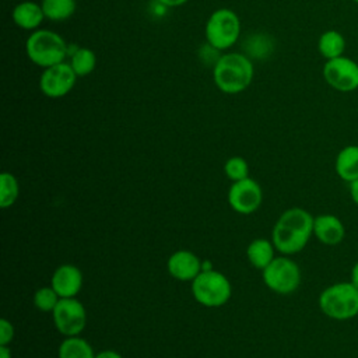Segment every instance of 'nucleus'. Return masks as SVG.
<instances>
[{"label":"nucleus","instance_id":"12","mask_svg":"<svg viewBox=\"0 0 358 358\" xmlns=\"http://www.w3.org/2000/svg\"><path fill=\"white\" fill-rule=\"evenodd\" d=\"M313 236L326 246L340 245L345 238L344 222L334 214H319L313 220Z\"/></svg>","mask_w":358,"mask_h":358},{"label":"nucleus","instance_id":"4","mask_svg":"<svg viewBox=\"0 0 358 358\" xmlns=\"http://www.w3.org/2000/svg\"><path fill=\"white\" fill-rule=\"evenodd\" d=\"M25 53L34 64L46 69L64 62L69 55V46L56 31L35 29L27 38Z\"/></svg>","mask_w":358,"mask_h":358},{"label":"nucleus","instance_id":"14","mask_svg":"<svg viewBox=\"0 0 358 358\" xmlns=\"http://www.w3.org/2000/svg\"><path fill=\"white\" fill-rule=\"evenodd\" d=\"M203 262L190 250H178L168 259L169 274L179 281H193L201 271Z\"/></svg>","mask_w":358,"mask_h":358},{"label":"nucleus","instance_id":"30","mask_svg":"<svg viewBox=\"0 0 358 358\" xmlns=\"http://www.w3.org/2000/svg\"><path fill=\"white\" fill-rule=\"evenodd\" d=\"M157 1L164 7H179L186 4L189 0H157Z\"/></svg>","mask_w":358,"mask_h":358},{"label":"nucleus","instance_id":"20","mask_svg":"<svg viewBox=\"0 0 358 358\" xmlns=\"http://www.w3.org/2000/svg\"><path fill=\"white\" fill-rule=\"evenodd\" d=\"M59 358H95L94 350L90 343L80 337H66L59 347Z\"/></svg>","mask_w":358,"mask_h":358},{"label":"nucleus","instance_id":"3","mask_svg":"<svg viewBox=\"0 0 358 358\" xmlns=\"http://www.w3.org/2000/svg\"><path fill=\"white\" fill-rule=\"evenodd\" d=\"M317 305L329 319L351 320L358 316V288L351 281L330 284L320 292Z\"/></svg>","mask_w":358,"mask_h":358},{"label":"nucleus","instance_id":"16","mask_svg":"<svg viewBox=\"0 0 358 358\" xmlns=\"http://www.w3.org/2000/svg\"><path fill=\"white\" fill-rule=\"evenodd\" d=\"M334 171L336 175L347 182L351 183L358 179V145L350 144L343 147L334 159Z\"/></svg>","mask_w":358,"mask_h":358},{"label":"nucleus","instance_id":"33","mask_svg":"<svg viewBox=\"0 0 358 358\" xmlns=\"http://www.w3.org/2000/svg\"><path fill=\"white\" fill-rule=\"evenodd\" d=\"M352 1H354V3H357V4H358V0H352Z\"/></svg>","mask_w":358,"mask_h":358},{"label":"nucleus","instance_id":"11","mask_svg":"<svg viewBox=\"0 0 358 358\" xmlns=\"http://www.w3.org/2000/svg\"><path fill=\"white\" fill-rule=\"evenodd\" d=\"M263 200V192L260 185L252 179L245 178L234 182L228 190V203L231 208L239 214L255 213Z\"/></svg>","mask_w":358,"mask_h":358},{"label":"nucleus","instance_id":"15","mask_svg":"<svg viewBox=\"0 0 358 358\" xmlns=\"http://www.w3.org/2000/svg\"><path fill=\"white\" fill-rule=\"evenodd\" d=\"M14 24L25 31H35L45 20V14L41 3L32 0H24L18 3L11 13Z\"/></svg>","mask_w":358,"mask_h":358},{"label":"nucleus","instance_id":"28","mask_svg":"<svg viewBox=\"0 0 358 358\" xmlns=\"http://www.w3.org/2000/svg\"><path fill=\"white\" fill-rule=\"evenodd\" d=\"M348 190H350V197H351L352 203L358 207V179L348 183Z\"/></svg>","mask_w":358,"mask_h":358},{"label":"nucleus","instance_id":"18","mask_svg":"<svg viewBox=\"0 0 358 358\" xmlns=\"http://www.w3.org/2000/svg\"><path fill=\"white\" fill-rule=\"evenodd\" d=\"M317 49H319V53L326 60L343 56L345 50V39L338 31L327 29L319 36Z\"/></svg>","mask_w":358,"mask_h":358},{"label":"nucleus","instance_id":"9","mask_svg":"<svg viewBox=\"0 0 358 358\" xmlns=\"http://www.w3.org/2000/svg\"><path fill=\"white\" fill-rule=\"evenodd\" d=\"M323 78L338 92H352L358 88V63L344 55L326 60Z\"/></svg>","mask_w":358,"mask_h":358},{"label":"nucleus","instance_id":"19","mask_svg":"<svg viewBox=\"0 0 358 358\" xmlns=\"http://www.w3.org/2000/svg\"><path fill=\"white\" fill-rule=\"evenodd\" d=\"M41 6L46 20L62 22L69 20L77 8L76 0H41Z\"/></svg>","mask_w":358,"mask_h":358},{"label":"nucleus","instance_id":"22","mask_svg":"<svg viewBox=\"0 0 358 358\" xmlns=\"http://www.w3.org/2000/svg\"><path fill=\"white\" fill-rule=\"evenodd\" d=\"M245 55L250 59H263L267 57L273 50V42L270 36H266L263 34H255L250 35L245 43H243Z\"/></svg>","mask_w":358,"mask_h":358},{"label":"nucleus","instance_id":"10","mask_svg":"<svg viewBox=\"0 0 358 358\" xmlns=\"http://www.w3.org/2000/svg\"><path fill=\"white\" fill-rule=\"evenodd\" d=\"M77 78L70 63L62 62L43 69L39 77V90L48 98H63L74 88Z\"/></svg>","mask_w":358,"mask_h":358},{"label":"nucleus","instance_id":"7","mask_svg":"<svg viewBox=\"0 0 358 358\" xmlns=\"http://www.w3.org/2000/svg\"><path fill=\"white\" fill-rule=\"evenodd\" d=\"M262 271L266 287L275 294L288 295L296 291L301 285V268L298 263L287 255L274 257L271 263Z\"/></svg>","mask_w":358,"mask_h":358},{"label":"nucleus","instance_id":"21","mask_svg":"<svg viewBox=\"0 0 358 358\" xmlns=\"http://www.w3.org/2000/svg\"><path fill=\"white\" fill-rule=\"evenodd\" d=\"M70 66L77 77L88 76L96 67V56L90 48H77L70 53Z\"/></svg>","mask_w":358,"mask_h":358},{"label":"nucleus","instance_id":"27","mask_svg":"<svg viewBox=\"0 0 358 358\" xmlns=\"http://www.w3.org/2000/svg\"><path fill=\"white\" fill-rule=\"evenodd\" d=\"M14 337V326L7 320H0V345H10Z\"/></svg>","mask_w":358,"mask_h":358},{"label":"nucleus","instance_id":"25","mask_svg":"<svg viewBox=\"0 0 358 358\" xmlns=\"http://www.w3.org/2000/svg\"><path fill=\"white\" fill-rule=\"evenodd\" d=\"M224 172L228 176V179H231L232 182H238V180L248 178L249 166H248V162L245 158L235 155V157H231L227 159V162L224 165Z\"/></svg>","mask_w":358,"mask_h":358},{"label":"nucleus","instance_id":"17","mask_svg":"<svg viewBox=\"0 0 358 358\" xmlns=\"http://www.w3.org/2000/svg\"><path fill=\"white\" fill-rule=\"evenodd\" d=\"M274 249L275 246L271 241L257 238L249 243L246 249V256L253 267L264 270L274 259Z\"/></svg>","mask_w":358,"mask_h":358},{"label":"nucleus","instance_id":"32","mask_svg":"<svg viewBox=\"0 0 358 358\" xmlns=\"http://www.w3.org/2000/svg\"><path fill=\"white\" fill-rule=\"evenodd\" d=\"M0 358H11L10 345H0Z\"/></svg>","mask_w":358,"mask_h":358},{"label":"nucleus","instance_id":"23","mask_svg":"<svg viewBox=\"0 0 358 358\" xmlns=\"http://www.w3.org/2000/svg\"><path fill=\"white\" fill-rule=\"evenodd\" d=\"M20 186L17 178L10 172H3L0 175V206L1 208H8L13 206L18 197Z\"/></svg>","mask_w":358,"mask_h":358},{"label":"nucleus","instance_id":"5","mask_svg":"<svg viewBox=\"0 0 358 358\" xmlns=\"http://www.w3.org/2000/svg\"><path fill=\"white\" fill-rule=\"evenodd\" d=\"M206 41L215 49L224 52L232 48L241 35V20L231 8H217L213 11L204 28Z\"/></svg>","mask_w":358,"mask_h":358},{"label":"nucleus","instance_id":"13","mask_svg":"<svg viewBox=\"0 0 358 358\" xmlns=\"http://www.w3.org/2000/svg\"><path fill=\"white\" fill-rule=\"evenodd\" d=\"M50 285L60 298H74L83 287L81 270L74 264H62L55 270Z\"/></svg>","mask_w":358,"mask_h":358},{"label":"nucleus","instance_id":"24","mask_svg":"<svg viewBox=\"0 0 358 358\" xmlns=\"http://www.w3.org/2000/svg\"><path fill=\"white\" fill-rule=\"evenodd\" d=\"M60 296L53 289V287H42L36 289L34 295V303L41 312H53L55 306L57 305Z\"/></svg>","mask_w":358,"mask_h":358},{"label":"nucleus","instance_id":"26","mask_svg":"<svg viewBox=\"0 0 358 358\" xmlns=\"http://www.w3.org/2000/svg\"><path fill=\"white\" fill-rule=\"evenodd\" d=\"M200 59L203 63L206 64H210L211 67H214V64L218 62V59L221 57V50L215 49L214 46H211L210 43H204L201 48H200Z\"/></svg>","mask_w":358,"mask_h":358},{"label":"nucleus","instance_id":"2","mask_svg":"<svg viewBox=\"0 0 358 358\" xmlns=\"http://www.w3.org/2000/svg\"><path fill=\"white\" fill-rule=\"evenodd\" d=\"M252 59L241 52L222 53L213 67V80L217 88L229 95L248 90L253 80Z\"/></svg>","mask_w":358,"mask_h":358},{"label":"nucleus","instance_id":"8","mask_svg":"<svg viewBox=\"0 0 358 358\" xmlns=\"http://www.w3.org/2000/svg\"><path fill=\"white\" fill-rule=\"evenodd\" d=\"M52 315L56 329L66 337L78 336L87 324L85 308L76 296L60 298Z\"/></svg>","mask_w":358,"mask_h":358},{"label":"nucleus","instance_id":"29","mask_svg":"<svg viewBox=\"0 0 358 358\" xmlns=\"http://www.w3.org/2000/svg\"><path fill=\"white\" fill-rule=\"evenodd\" d=\"M95 358H123L117 351L113 350H103L98 354H95Z\"/></svg>","mask_w":358,"mask_h":358},{"label":"nucleus","instance_id":"31","mask_svg":"<svg viewBox=\"0 0 358 358\" xmlns=\"http://www.w3.org/2000/svg\"><path fill=\"white\" fill-rule=\"evenodd\" d=\"M350 281L358 288V260L354 263L351 273H350Z\"/></svg>","mask_w":358,"mask_h":358},{"label":"nucleus","instance_id":"6","mask_svg":"<svg viewBox=\"0 0 358 358\" xmlns=\"http://www.w3.org/2000/svg\"><path fill=\"white\" fill-rule=\"evenodd\" d=\"M192 292L194 299L207 308H218L228 302L232 294L231 282L228 278L211 268L200 271L192 281Z\"/></svg>","mask_w":358,"mask_h":358},{"label":"nucleus","instance_id":"1","mask_svg":"<svg viewBox=\"0 0 358 358\" xmlns=\"http://www.w3.org/2000/svg\"><path fill=\"white\" fill-rule=\"evenodd\" d=\"M313 220L315 217L302 207L285 210L271 231L275 250L287 256L301 252L313 236Z\"/></svg>","mask_w":358,"mask_h":358}]
</instances>
